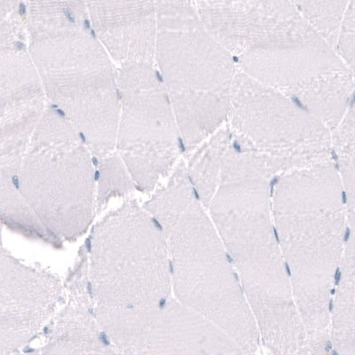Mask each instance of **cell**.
Listing matches in <instances>:
<instances>
[{
    "label": "cell",
    "instance_id": "cell-8",
    "mask_svg": "<svg viewBox=\"0 0 355 355\" xmlns=\"http://www.w3.org/2000/svg\"><path fill=\"white\" fill-rule=\"evenodd\" d=\"M89 270L95 306H162L173 292L168 238L137 202L128 201L94 226Z\"/></svg>",
    "mask_w": 355,
    "mask_h": 355
},
{
    "label": "cell",
    "instance_id": "cell-27",
    "mask_svg": "<svg viewBox=\"0 0 355 355\" xmlns=\"http://www.w3.org/2000/svg\"><path fill=\"white\" fill-rule=\"evenodd\" d=\"M22 2H24V0H0L1 19L20 12Z\"/></svg>",
    "mask_w": 355,
    "mask_h": 355
},
{
    "label": "cell",
    "instance_id": "cell-2",
    "mask_svg": "<svg viewBox=\"0 0 355 355\" xmlns=\"http://www.w3.org/2000/svg\"><path fill=\"white\" fill-rule=\"evenodd\" d=\"M272 218L307 354L332 351L331 304L348 231L343 183L334 158L275 177Z\"/></svg>",
    "mask_w": 355,
    "mask_h": 355
},
{
    "label": "cell",
    "instance_id": "cell-15",
    "mask_svg": "<svg viewBox=\"0 0 355 355\" xmlns=\"http://www.w3.org/2000/svg\"><path fill=\"white\" fill-rule=\"evenodd\" d=\"M75 301L60 313L49 328L44 354H110L113 345L101 328L92 307Z\"/></svg>",
    "mask_w": 355,
    "mask_h": 355
},
{
    "label": "cell",
    "instance_id": "cell-21",
    "mask_svg": "<svg viewBox=\"0 0 355 355\" xmlns=\"http://www.w3.org/2000/svg\"><path fill=\"white\" fill-rule=\"evenodd\" d=\"M333 158L340 174L349 226H355V97L331 132Z\"/></svg>",
    "mask_w": 355,
    "mask_h": 355
},
{
    "label": "cell",
    "instance_id": "cell-17",
    "mask_svg": "<svg viewBox=\"0 0 355 355\" xmlns=\"http://www.w3.org/2000/svg\"><path fill=\"white\" fill-rule=\"evenodd\" d=\"M332 351L355 354V226H348L331 304Z\"/></svg>",
    "mask_w": 355,
    "mask_h": 355
},
{
    "label": "cell",
    "instance_id": "cell-5",
    "mask_svg": "<svg viewBox=\"0 0 355 355\" xmlns=\"http://www.w3.org/2000/svg\"><path fill=\"white\" fill-rule=\"evenodd\" d=\"M28 31V52L49 104L82 133L95 158L112 154L119 118V76L91 24Z\"/></svg>",
    "mask_w": 355,
    "mask_h": 355
},
{
    "label": "cell",
    "instance_id": "cell-20",
    "mask_svg": "<svg viewBox=\"0 0 355 355\" xmlns=\"http://www.w3.org/2000/svg\"><path fill=\"white\" fill-rule=\"evenodd\" d=\"M196 198L198 195L189 179L187 165L180 161L166 185L155 192L144 208L168 238L178 220Z\"/></svg>",
    "mask_w": 355,
    "mask_h": 355
},
{
    "label": "cell",
    "instance_id": "cell-13",
    "mask_svg": "<svg viewBox=\"0 0 355 355\" xmlns=\"http://www.w3.org/2000/svg\"><path fill=\"white\" fill-rule=\"evenodd\" d=\"M94 33L114 62L155 65V0H87Z\"/></svg>",
    "mask_w": 355,
    "mask_h": 355
},
{
    "label": "cell",
    "instance_id": "cell-26",
    "mask_svg": "<svg viewBox=\"0 0 355 355\" xmlns=\"http://www.w3.org/2000/svg\"><path fill=\"white\" fill-rule=\"evenodd\" d=\"M336 47L350 68L355 84V0H350L345 9Z\"/></svg>",
    "mask_w": 355,
    "mask_h": 355
},
{
    "label": "cell",
    "instance_id": "cell-4",
    "mask_svg": "<svg viewBox=\"0 0 355 355\" xmlns=\"http://www.w3.org/2000/svg\"><path fill=\"white\" fill-rule=\"evenodd\" d=\"M155 65L189 155L226 124L237 65L191 0H155Z\"/></svg>",
    "mask_w": 355,
    "mask_h": 355
},
{
    "label": "cell",
    "instance_id": "cell-12",
    "mask_svg": "<svg viewBox=\"0 0 355 355\" xmlns=\"http://www.w3.org/2000/svg\"><path fill=\"white\" fill-rule=\"evenodd\" d=\"M52 274L21 264L4 249L0 256V354H10L39 333L61 299Z\"/></svg>",
    "mask_w": 355,
    "mask_h": 355
},
{
    "label": "cell",
    "instance_id": "cell-16",
    "mask_svg": "<svg viewBox=\"0 0 355 355\" xmlns=\"http://www.w3.org/2000/svg\"><path fill=\"white\" fill-rule=\"evenodd\" d=\"M288 97L305 108L332 132L355 97L353 74L347 63L320 76Z\"/></svg>",
    "mask_w": 355,
    "mask_h": 355
},
{
    "label": "cell",
    "instance_id": "cell-10",
    "mask_svg": "<svg viewBox=\"0 0 355 355\" xmlns=\"http://www.w3.org/2000/svg\"><path fill=\"white\" fill-rule=\"evenodd\" d=\"M120 96L116 152L135 186L150 192L177 166L182 135L169 94L154 63L117 69Z\"/></svg>",
    "mask_w": 355,
    "mask_h": 355
},
{
    "label": "cell",
    "instance_id": "cell-22",
    "mask_svg": "<svg viewBox=\"0 0 355 355\" xmlns=\"http://www.w3.org/2000/svg\"><path fill=\"white\" fill-rule=\"evenodd\" d=\"M1 185V214L2 220L8 226L14 227L33 236L52 242L55 236L47 229L43 222L37 217L36 212L28 204L27 199L21 195L14 180L0 179Z\"/></svg>",
    "mask_w": 355,
    "mask_h": 355
},
{
    "label": "cell",
    "instance_id": "cell-14",
    "mask_svg": "<svg viewBox=\"0 0 355 355\" xmlns=\"http://www.w3.org/2000/svg\"><path fill=\"white\" fill-rule=\"evenodd\" d=\"M142 354H246L216 323L176 299L161 307Z\"/></svg>",
    "mask_w": 355,
    "mask_h": 355
},
{
    "label": "cell",
    "instance_id": "cell-3",
    "mask_svg": "<svg viewBox=\"0 0 355 355\" xmlns=\"http://www.w3.org/2000/svg\"><path fill=\"white\" fill-rule=\"evenodd\" d=\"M202 19L241 71L287 96L345 63L291 0L210 6Z\"/></svg>",
    "mask_w": 355,
    "mask_h": 355
},
{
    "label": "cell",
    "instance_id": "cell-6",
    "mask_svg": "<svg viewBox=\"0 0 355 355\" xmlns=\"http://www.w3.org/2000/svg\"><path fill=\"white\" fill-rule=\"evenodd\" d=\"M94 154L82 133L49 104L22 160L17 185L58 239L87 233L96 208Z\"/></svg>",
    "mask_w": 355,
    "mask_h": 355
},
{
    "label": "cell",
    "instance_id": "cell-19",
    "mask_svg": "<svg viewBox=\"0 0 355 355\" xmlns=\"http://www.w3.org/2000/svg\"><path fill=\"white\" fill-rule=\"evenodd\" d=\"M232 142V132L226 123L189 154L187 170L206 209L216 192L225 155Z\"/></svg>",
    "mask_w": 355,
    "mask_h": 355
},
{
    "label": "cell",
    "instance_id": "cell-7",
    "mask_svg": "<svg viewBox=\"0 0 355 355\" xmlns=\"http://www.w3.org/2000/svg\"><path fill=\"white\" fill-rule=\"evenodd\" d=\"M198 198L168 237L175 299L216 323L246 354L262 347L254 315L232 259Z\"/></svg>",
    "mask_w": 355,
    "mask_h": 355
},
{
    "label": "cell",
    "instance_id": "cell-9",
    "mask_svg": "<svg viewBox=\"0 0 355 355\" xmlns=\"http://www.w3.org/2000/svg\"><path fill=\"white\" fill-rule=\"evenodd\" d=\"M227 124L272 180L331 160V131L293 98L237 67Z\"/></svg>",
    "mask_w": 355,
    "mask_h": 355
},
{
    "label": "cell",
    "instance_id": "cell-24",
    "mask_svg": "<svg viewBox=\"0 0 355 355\" xmlns=\"http://www.w3.org/2000/svg\"><path fill=\"white\" fill-rule=\"evenodd\" d=\"M350 0H291L333 46H337L339 28ZM337 49V47H336Z\"/></svg>",
    "mask_w": 355,
    "mask_h": 355
},
{
    "label": "cell",
    "instance_id": "cell-11",
    "mask_svg": "<svg viewBox=\"0 0 355 355\" xmlns=\"http://www.w3.org/2000/svg\"><path fill=\"white\" fill-rule=\"evenodd\" d=\"M28 49L0 52V169L17 182L22 160L47 106Z\"/></svg>",
    "mask_w": 355,
    "mask_h": 355
},
{
    "label": "cell",
    "instance_id": "cell-18",
    "mask_svg": "<svg viewBox=\"0 0 355 355\" xmlns=\"http://www.w3.org/2000/svg\"><path fill=\"white\" fill-rule=\"evenodd\" d=\"M162 306L126 308L95 306L94 315L117 353L142 354Z\"/></svg>",
    "mask_w": 355,
    "mask_h": 355
},
{
    "label": "cell",
    "instance_id": "cell-1",
    "mask_svg": "<svg viewBox=\"0 0 355 355\" xmlns=\"http://www.w3.org/2000/svg\"><path fill=\"white\" fill-rule=\"evenodd\" d=\"M271 182L234 140L207 209L242 282L262 347L272 354H307L306 328L272 218Z\"/></svg>",
    "mask_w": 355,
    "mask_h": 355
},
{
    "label": "cell",
    "instance_id": "cell-28",
    "mask_svg": "<svg viewBox=\"0 0 355 355\" xmlns=\"http://www.w3.org/2000/svg\"><path fill=\"white\" fill-rule=\"evenodd\" d=\"M195 6L232 5L245 0H191Z\"/></svg>",
    "mask_w": 355,
    "mask_h": 355
},
{
    "label": "cell",
    "instance_id": "cell-23",
    "mask_svg": "<svg viewBox=\"0 0 355 355\" xmlns=\"http://www.w3.org/2000/svg\"><path fill=\"white\" fill-rule=\"evenodd\" d=\"M27 23L53 27L87 23V0H25Z\"/></svg>",
    "mask_w": 355,
    "mask_h": 355
},
{
    "label": "cell",
    "instance_id": "cell-25",
    "mask_svg": "<svg viewBox=\"0 0 355 355\" xmlns=\"http://www.w3.org/2000/svg\"><path fill=\"white\" fill-rule=\"evenodd\" d=\"M96 207L103 208L113 197L131 192L135 183L122 158L116 151L99 160Z\"/></svg>",
    "mask_w": 355,
    "mask_h": 355
}]
</instances>
